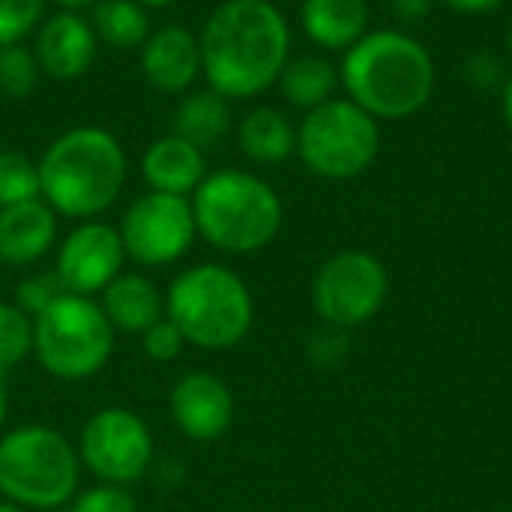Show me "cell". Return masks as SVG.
I'll use <instances>...</instances> for the list:
<instances>
[{"label":"cell","mask_w":512,"mask_h":512,"mask_svg":"<svg viewBox=\"0 0 512 512\" xmlns=\"http://www.w3.org/2000/svg\"><path fill=\"white\" fill-rule=\"evenodd\" d=\"M201 69L225 99L264 93L288 63L291 30L270 0H228L204 24Z\"/></svg>","instance_id":"6da1fadb"},{"label":"cell","mask_w":512,"mask_h":512,"mask_svg":"<svg viewBox=\"0 0 512 512\" xmlns=\"http://www.w3.org/2000/svg\"><path fill=\"white\" fill-rule=\"evenodd\" d=\"M39 198L60 216L93 219L108 210L126 180L120 141L96 126L63 132L39 159Z\"/></svg>","instance_id":"7a4b0ae2"},{"label":"cell","mask_w":512,"mask_h":512,"mask_svg":"<svg viewBox=\"0 0 512 512\" xmlns=\"http://www.w3.org/2000/svg\"><path fill=\"white\" fill-rule=\"evenodd\" d=\"M342 81L372 117L399 120L420 111L435 84V66L429 51L396 30H378L354 42L342 63Z\"/></svg>","instance_id":"3957f363"},{"label":"cell","mask_w":512,"mask_h":512,"mask_svg":"<svg viewBox=\"0 0 512 512\" xmlns=\"http://www.w3.org/2000/svg\"><path fill=\"white\" fill-rule=\"evenodd\" d=\"M198 234L231 255L264 249L282 225V201L270 183L249 171H216L192 198Z\"/></svg>","instance_id":"277c9868"},{"label":"cell","mask_w":512,"mask_h":512,"mask_svg":"<svg viewBox=\"0 0 512 512\" xmlns=\"http://www.w3.org/2000/svg\"><path fill=\"white\" fill-rule=\"evenodd\" d=\"M165 315L180 327L186 345L228 351L246 339L255 306L246 282L234 270L222 264H198L171 282Z\"/></svg>","instance_id":"5b68a950"},{"label":"cell","mask_w":512,"mask_h":512,"mask_svg":"<svg viewBox=\"0 0 512 512\" xmlns=\"http://www.w3.org/2000/svg\"><path fill=\"white\" fill-rule=\"evenodd\" d=\"M78 474V450L51 426H21L0 438V495L24 510H63L78 495Z\"/></svg>","instance_id":"8992f818"},{"label":"cell","mask_w":512,"mask_h":512,"mask_svg":"<svg viewBox=\"0 0 512 512\" xmlns=\"http://www.w3.org/2000/svg\"><path fill=\"white\" fill-rule=\"evenodd\" d=\"M114 333L96 300L66 291L33 318V354L60 381H87L108 366Z\"/></svg>","instance_id":"52a82bcc"},{"label":"cell","mask_w":512,"mask_h":512,"mask_svg":"<svg viewBox=\"0 0 512 512\" xmlns=\"http://www.w3.org/2000/svg\"><path fill=\"white\" fill-rule=\"evenodd\" d=\"M297 150L309 171L327 180L363 174L378 156V123L351 99L312 108L297 132Z\"/></svg>","instance_id":"ba28073f"},{"label":"cell","mask_w":512,"mask_h":512,"mask_svg":"<svg viewBox=\"0 0 512 512\" xmlns=\"http://www.w3.org/2000/svg\"><path fill=\"white\" fill-rule=\"evenodd\" d=\"M78 459L99 483L132 486L150 474L156 447L147 423L135 411L102 408L81 429Z\"/></svg>","instance_id":"9c48e42d"},{"label":"cell","mask_w":512,"mask_h":512,"mask_svg":"<svg viewBox=\"0 0 512 512\" xmlns=\"http://www.w3.org/2000/svg\"><path fill=\"white\" fill-rule=\"evenodd\" d=\"M198 228L192 204L180 195L147 192L132 201L120 222L126 258L144 267H165L192 249Z\"/></svg>","instance_id":"30bf717a"},{"label":"cell","mask_w":512,"mask_h":512,"mask_svg":"<svg viewBox=\"0 0 512 512\" xmlns=\"http://www.w3.org/2000/svg\"><path fill=\"white\" fill-rule=\"evenodd\" d=\"M387 297V273L366 252L333 255L315 276L312 300L330 327H357L369 321Z\"/></svg>","instance_id":"8fae6325"},{"label":"cell","mask_w":512,"mask_h":512,"mask_svg":"<svg viewBox=\"0 0 512 512\" xmlns=\"http://www.w3.org/2000/svg\"><path fill=\"white\" fill-rule=\"evenodd\" d=\"M123 261H126V249L120 231L105 222L87 219L63 240L54 273L60 276L66 291L93 297L123 273Z\"/></svg>","instance_id":"7c38bea8"},{"label":"cell","mask_w":512,"mask_h":512,"mask_svg":"<svg viewBox=\"0 0 512 512\" xmlns=\"http://www.w3.org/2000/svg\"><path fill=\"white\" fill-rule=\"evenodd\" d=\"M171 417L177 429L192 441H216L231 429L234 396L228 384L210 372H189L171 390Z\"/></svg>","instance_id":"4fadbf2b"},{"label":"cell","mask_w":512,"mask_h":512,"mask_svg":"<svg viewBox=\"0 0 512 512\" xmlns=\"http://www.w3.org/2000/svg\"><path fill=\"white\" fill-rule=\"evenodd\" d=\"M33 54L39 69H45L51 78H81L96 60V30L81 15L60 12L42 24Z\"/></svg>","instance_id":"5bb4252c"},{"label":"cell","mask_w":512,"mask_h":512,"mask_svg":"<svg viewBox=\"0 0 512 512\" xmlns=\"http://www.w3.org/2000/svg\"><path fill=\"white\" fill-rule=\"evenodd\" d=\"M147 81L162 93H183L201 72V42L186 27H162L147 36L141 51Z\"/></svg>","instance_id":"9a60e30c"},{"label":"cell","mask_w":512,"mask_h":512,"mask_svg":"<svg viewBox=\"0 0 512 512\" xmlns=\"http://www.w3.org/2000/svg\"><path fill=\"white\" fill-rule=\"evenodd\" d=\"M57 237V216L42 198L0 210V261L24 267L39 261Z\"/></svg>","instance_id":"2e32d148"},{"label":"cell","mask_w":512,"mask_h":512,"mask_svg":"<svg viewBox=\"0 0 512 512\" xmlns=\"http://www.w3.org/2000/svg\"><path fill=\"white\" fill-rule=\"evenodd\" d=\"M102 312L114 330L144 336L153 324L165 318V297L153 279L141 273H120L102 291Z\"/></svg>","instance_id":"e0dca14e"},{"label":"cell","mask_w":512,"mask_h":512,"mask_svg":"<svg viewBox=\"0 0 512 512\" xmlns=\"http://www.w3.org/2000/svg\"><path fill=\"white\" fill-rule=\"evenodd\" d=\"M141 171L153 192L186 198L204 180V150L183 141L180 135H165L147 147Z\"/></svg>","instance_id":"ac0fdd59"},{"label":"cell","mask_w":512,"mask_h":512,"mask_svg":"<svg viewBox=\"0 0 512 512\" xmlns=\"http://www.w3.org/2000/svg\"><path fill=\"white\" fill-rule=\"evenodd\" d=\"M366 18V0H303L300 6L306 36L330 51H342L360 42Z\"/></svg>","instance_id":"d6986e66"},{"label":"cell","mask_w":512,"mask_h":512,"mask_svg":"<svg viewBox=\"0 0 512 512\" xmlns=\"http://www.w3.org/2000/svg\"><path fill=\"white\" fill-rule=\"evenodd\" d=\"M240 147L252 162L276 165L285 162L297 147L291 120L276 108H255L240 123Z\"/></svg>","instance_id":"ffe728a7"},{"label":"cell","mask_w":512,"mask_h":512,"mask_svg":"<svg viewBox=\"0 0 512 512\" xmlns=\"http://www.w3.org/2000/svg\"><path fill=\"white\" fill-rule=\"evenodd\" d=\"M231 129V108L228 99L216 90H201L183 99L174 117V135L195 144L198 150H207L225 138Z\"/></svg>","instance_id":"44dd1931"},{"label":"cell","mask_w":512,"mask_h":512,"mask_svg":"<svg viewBox=\"0 0 512 512\" xmlns=\"http://www.w3.org/2000/svg\"><path fill=\"white\" fill-rule=\"evenodd\" d=\"M279 81H282V93L291 105L312 111V108L330 102V96L339 84V75L321 57H297V60L285 63Z\"/></svg>","instance_id":"7402d4cb"},{"label":"cell","mask_w":512,"mask_h":512,"mask_svg":"<svg viewBox=\"0 0 512 512\" xmlns=\"http://www.w3.org/2000/svg\"><path fill=\"white\" fill-rule=\"evenodd\" d=\"M93 30L111 48H138L150 36V18L135 0H99L93 9Z\"/></svg>","instance_id":"603a6c76"},{"label":"cell","mask_w":512,"mask_h":512,"mask_svg":"<svg viewBox=\"0 0 512 512\" xmlns=\"http://www.w3.org/2000/svg\"><path fill=\"white\" fill-rule=\"evenodd\" d=\"M33 351V318L15 303H0V375L12 372Z\"/></svg>","instance_id":"cb8c5ba5"},{"label":"cell","mask_w":512,"mask_h":512,"mask_svg":"<svg viewBox=\"0 0 512 512\" xmlns=\"http://www.w3.org/2000/svg\"><path fill=\"white\" fill-rule=\"evenodd\" d=\"M39 198V168L21 153H0V210Z\"/></svg>","instance_id":"d4e9b609"},{"label":"cell","mask_w":512,"mask_h":512,"mask_svg":"<svg viewBox=\"0 0 512 512\" xmlns=\"http://www.w3.org/2000/svg\"><path fill=\"white\" fill-rule=\"evenodd\" d=\"M39 63L36 54L24 45H3L0 48V93L9 99H24L36 87Z\"/></svg>","instance_id":"484cf974"},{"label":"cell","mask_w":512,"mask_h":512,"mask_svg":"<svg viewBox=\"0 0 512 512\" xmlns=\"http://www.w3.org/2000/svg\"><path fill=\"white\" fill-rule=\"evenodd\" d=\"M45 12V0H0V48L18 45Z\"/></svg>","instance_id":"4316f807"},{"label":"cell","mask_w":512,"mask_h":512,"mask_svg":"<svg viewBox=\"0 0 512 512\" xmlns=\"http://www.w3.org/2000/svg\"><path fill=\"white\" fill-rule=\"evenodd\" d=\"M60 294H66V288H63V282H60V276L51 270V273H36V276H27L24 282H18V288H15V306L24 312V315H30V318H36V315H42Z\"/></svg>","instance_id":"83f0119b"},{"label":"cell","mask_w":512,"mask_h":512,"mask_svg":"<svg viewBox=\"0 0 512 512\" xmlns=\"http://www.w3.org/2000/svg\"><path fill=\"white\" fill-rule=\"evenodd\" d=\"M69 512H138V504L126 486L99 483V486L75 495Z\"/></svg>","instance_id":"f1b7e54d"},{"label":"cell","mask_w":512,"mask_h":512,"mask_svg":"<svg viewBox=\"0 0 512 512\" xmlns=\"http://www.w3.org/2000/svg\"><path fill=\"white\" fill-rule=\"evenodd\" d=\"M144 354L150 357V360H156V363H171V360H177L180 354H183V348H186V339H183V333H180V327L165 315L159 324H153L144 336Z\"/></svg>","instance_id":"f546056e"},{"label":"cell","mask_w":512,"mask_h":512,"mask_svg":"<svg viewBox=\"0 0 512 512\" xmlns=\"http://www.w3.org/2000/svg\"><path fill=\"white\" fill-rule=\"evenodd\" d=\"M342 327H327V330H318L312 339H309V357L321 366V369H330L339 363V357L345 354V339L339 336Z\"/></svg>","instance_id":"4dcf8cb0"},{"label":"cell","mask_w":512,"mask_h":512,"mask_svg":"<svg viewBox=\"0 0 512 512\" xmlns=\"http://www.w3.org/2000/svg\"><path fill=\"white\" fill-rule=\"evenodd\" d=\"M501 60H495L492 54H477V57H471V63H468V78L477 84V87H495L498 81H501Z\"/></svg>","instance_id":"1f68e13d"},{"label":"cell","mask_w":512,"mask_h":512,"mask_svg":"<svg viewBox=\"0 0 512 512\" xmlns=\"http://www.w3.org/2000/svg\"><path fill=\"white\" fill-rule=\"evenodd\" d=\"M150 477H153V483H156L162 492H174V489H180V486H183V480H186V468H183V462H180V459H159V462H153Z\"/></svg>","instance_id":"d6a6232c"},{"label":"cell","mask_w":512,"mask_h":512,"mask_svg":"<svg viewBox=\"0 0 512 512\" xmlns=\"http://www.w3.org/2000/svg\"><path fill=\"white\" fill-rule=\"evenodd\" d=\"M429 9H432V0H393V12H396L402 21H408V24L426 18Z\"/></svg>","instance_id":"836d02e7"},{"label":"cell","mask_w":512,"mask_h":512,"mask_svg":"<svg viewBox=\"0 0 512 512\" xmlns=\"http://www.w3.org/2000/svg\"><path fill=\"white\" fill-rule=\"evenodd\" d=\"M450 9H456V12H468V15H477V12H492V9H498L504 0H444Z\"/></svg>","instance_id":"e575fe53"},{"label":"cell","mask_w":512,"mask_h":512,"mask_svg":"<svg viewBox=\"0 0 512 512\" xmlns=\"http://www.w3.org/2000/svg\"><path fill=\"white\" fill-rule=\"evenodd\" d=\"M504 117H507V123H510L512 129V78L507 81V87H504Z\"/></svg>","instance_id":"d590c367"},{"label":"cell","mask_w":512,"mask_h":512,"mask_svg":"<svg viewBox=\"0 0 512 512\" xmlns=\"http://www.w3.org/2000/svg\"><path fill=\"white\" fill-rule=\"evenodd\" d=\"M6 417H9V402H6V390H3V384H0V432H3V426H6Z\"/></svg>","instance_id":"8d00e7d4"},{"label":"cell","mask_w":512,"mask_h":512,"mask_svg":"<svg viewBox=\"0 0 512 512\" xmlns=\"http://www.w3.org/2000/svg\"><path fill=\"white\" fill-rule=\"evenodd\" d=\"M54 3H60V6H66V9H78V6H90V3H96V0H54Z\"/></svg>","instance_id":"74e56055"},{"label":"cell","mask_w":512,"mask_h":512,"mask_svg":"<svg viewBox=\"0 0 512 512\" xmlns=\"http://www.w3.org/2000/svg\"><path fill=\"white\" fill-rule=\"evenodd\" d=\"M0 512H27L24 507L12 504V501H0Z\"/></svg>","instance_id":"f35d334b"},{"label":"cell","mask_w":512,"mask_h":512,"mask_svg":"<svg viewBox=\"0 0 512 512\" xmlns=\"http://www.w3.org/2000/svg\"><path fill=\"white\" fill-rule=\"evenodd\" d=\"M135 3H141V6L147 9V6H168V3H174V0H135Z\"/></svg>","instance_id":"ab89813d"},{"label":"cell","mask_w":512,"mask_h":512,"mask_svg":"<svg viewBox=\"0 0 512 512\" xmlns=\"http://www.w3.org/2000/svg\"><path fill=\"white\" fill-rule=\"evenodd\" d=\"M507 45H510V54H512V27H510V33H507Z\"/></svg>","instance_id":"60d3db41"}]
</instances>
